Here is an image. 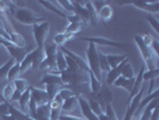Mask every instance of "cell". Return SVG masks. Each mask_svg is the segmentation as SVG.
I'll list each match as a JSON object with an SVG mask.
<instances>
[{
	"label": "cell",
	"instance_id": "ffe728a7",
	"mask_svg": "<svg viewBox=\"0 0 159 120\" xmlns=\"http://www.w3.org/2000/svg\"><path fill=\"white\" fill-rule=\"evenodd\" d=\"M44 59V48H34L32 49V67L39 69L42 60Z\"/></svg>",
	"mask_w": 159,
	"mask_h": 120
},
{
	"label": "cell",
	"instance_id": "e575fe53",
	"mask_svg": "<svg viewBox=\"0 0 159 120\" xmlns=\"http://www.w3.org/2000/svg\"><path fill=\"white\" fill-rule=\"evenodd\" d=\"M15 90H16V88H15L13 82L7 83V84H6V87H5L4 90H2V98H4V101L10 102V98H11V96H12V94H13V91H15Z\"/></svg>",
	"mask_w": 159,
	"mask_h": 120
},
{
	"label": "cell",
	"instance_id": "4fadbf2b",
	"mask_svg": "<svg viewBox=\"0 0 159 120\" xmlns=\"http://www.w3.org/2000/svg\"><path fill=\"white\" fill-rule=\"evenodd\" d=\"M143 72H145V65L141 66V69H140V71L139 73L135 76V80H134V85H133V89H132V91L129 93V96H128L127 98V103H129V101L134 97V96L141 90L143 85Z\"/></svg>",
	"mask_w": 159,
	"mask_h": 120
},
{
	"label": "cell",
	"instance_id": "c3c4849f",
	"mask_svg": "<svg viewBox=\"0 0 159 120\" xmlns=\"http://www.w3.org/2000/svg\"><path fill=\"white\" fill-rule=\"evenodd\" d=\"M66 19H68V22H70V24L71 23H81V21H80V18L75 13L74 15H67V18ZM83 24V23H81ZM84 25V24H83Z\"/></svg>",
	"mask_w": 159,
	"mask_h": 120
},
{
	"label": "cell",
	"instance_id": "f35d334b",
	"mask_svg": "<svg viewBox=\"0 0 159 120\" xmlns=\"http://www.w3.org/2000/svg\"><path fill=\"white\" fill-rule=\"evenodd\" d=\"M16 61L13 60V59H10L6 64H4L1 67H0V82L4 79V78H6V76H7V72L8 70L11 69V66L15 64Z\"/></svg>",
	"mask_w": 159,
	"mask_h": 120
},
{
	"label": "cell",
	"instance_id": "9c48e42d",
	"mask_svg": "<svg viewBox=\"0 0 159 120\" xmlns=\"http://www.w3.org/2000/svg\"><path fill=\"white\" fill-rule=\"evenodd\" d=\"M121 4H132L133 6L136 8L147 12L148 15L152 13H158L159 12V1H145V0H140V1H128V2H121Z\"/></svg>",
	"mask_w": 159,
	"mask_h": 120
},
{
	"label": "cell",
	"instance_id": "ac0fdd59",
	"mask_svg": "<svg viewBox=\"0 0 159 120\" xmlns=\"http://www.w3.org/2000/svg\"><path fill=\"white\" fill-rule=\"evenodd\" d=\"M50 103V102H49ZM49 103L42 104V106H37L36 108V114L35 118L36 120H49V113H50V106Z\"/></svg>",
	"mask_w": 159,
	"mask_h": 120
},
{
	"label": "cell",
	"instance_id": "cb8c5ba5",
	"mask_svg": "<svg viewBox=\"0 0 159 120\" xmlns=\"http://www.w3.org/2000/svg\"><path fill=\"white\" fill-rule=\"evenodd\" d=\"M19 66H20V74H23L28 70H30L32 67V49L30 52L26 53V55L23 58V60L19 63Z\"/></svg>",
	"mask_w": 159,
	"mask_h": 120
},
{
	"label": "cell",
	"instance_id": "7c38bea8",
	"mask_svg": "<svg viewBox=\"0 0 159 120\" xmlns=\"http://www.w3.org/2000/svg\"><path fill=\"white\" fill-rule=\"evenodd\" d=\"M30 93H31V97L34 98V101L36 102L37 106H42V104H47L50 102V98L47 95L46 90L43 89H37L30 87Z\"/></svg>",
	"mask_w": 159,
	"mask_h": 120
},
{
	"label": "cell",
	"instance_id": "484cf974",
	"mask_svg": "<svg viewBox=\"0 0 159 120\" xmlns=\"http://www.w3.org/2000/svg\"><path fill=\"white\" fill-rule=\"evenodd\" d=\"M56 70L59 73L64 72L67 70V64H66V58H65V54L59 49L57 52V55H56Z\"/></svg>",
	"mask_w": 159,
	"mask_h": 120
},
{
	"label": "cell",
	"instance_id": "ee69618b",
	"mask_svg": "<svg viewBox=\"0 0 159 120\" xmlns=\"http://www.w3.org/2000/svg\"><path fill=\"white\" fill-rule=\"evenodd\" d=\"M74 95V93H73V90H71V89H61L60 91H59V96L62 98V100H67V98H70L71 96Z\"/></svg>",
	"mask_w": 159,
	"mask_h": 120
},
{
	"label": "cell",
	"instance_id": "ba28073f",
	"mask_svg": "<svg viewBox=\"0 0 159 120\" xmlns=\"http://www.w3.org/2000/svg\"><path fill=\"white\" fill-rule=\"evenodd\" d=\"M143 93H145V87L143 85L141 90H140V91H139V93H138V94L129 101L123 120H132V118L134 117V114H135L136 111H138V108H139V104H140V102H141V100H143Z\"/></svg>",
	"mask_w": 159,
	"mask_h": 120
},
{
	"label": "cell",
	"instance_id": "52a82bcc",
	"mask_svg": "<svg viewBox=\"0 0 159 120\" xmlns=\"http://www.w3.org/2000/svg\"><path fill=\"white\" fill-rule=\"evenodd\" d=\"M80 41H85L89 43H93L96 46H102V47H117L126 49V43L123 42H117V41L109 40L107 37L102 36H95V37H80Z\"/></svg>",
	"mask_w": 159,
	"mask_h": 120
},
{
	"label": "cell",
	"instance_id": "44dd1931",
	"mask_svg": "<svg viewBox=\"0 0 159 120\" xmlns=\"http://www.w3.org/2000/svg\"><path fill=\"white\" fill-rule=\"evenodd\" d=\"M40 83L41 84H46V85H49V84L64 85V84H62V80H61V77H60V74H54V73H47L46 76H43V78L41 79Z\"/></svg>",
	"mask_w": 159,
	"mask_h": 120
},
{
	"label": "cell",
	"instance_id": "8992f818",
	"mask_svg": "<svg viewBox=\"0 0 159 120\" xmlns=\"http://www.w3.org/2000/svg\"><path fill=\"white\" fill-rule=\"evenodd\" d=\"M0 45H2L7 49L8 54L11 55V59H13L16 63H20L23 60L24 56L26 55V53H28L26 48L18 47L16 45H13L12 42L5 40V39H1V37H0Z\"/></svg>",
	"mask_w": 159,
	"mask_h": 120
},
{
	"label": "cell",
	"instance_id": "7402d4cb",
	"mask_svg": "<svg viewBox=\"0 0 159 120\" xmlns=\"http://www.w3.org/2000/svg\"><path fill=\"white\" fill-rule=\"evenodd\" d=\"M77 107H78V95H73L70 98L65 100L64 103H62V107H61V111H64V112H72Z\"/></svg>",
	"mask_w": 159,
	"mask_h": 120
},
{
	"label": "cell",
	"instance_id": "f1b7e54d",
	"mask_svg": "<svg viewBox=\"0 0 159 120\" xmlns=\"http://www.w3.org/2000/svg\"><path fill=\"white\" fill-rule=\"evenodd\" d=\"M89 79H90V93H98L102 89V83L95 77L92 72L89 73Z\"/></svg>",
	"mask_w": 159,
	"mask_h": 120
},
{
	"label": "cell",
	"instance_id": "836d02e7",
	"mask_svg": "<svg viewBox=\"0 0 159 120\" xmlns=\"http://www.w3.org/2000/svg\"><path fill=\"white\" fill-rule=\"evenodd\" d=\"M62 89V85H57V84H49V85H46V93H47V95L49 96V98H50V101L55 97L57 94H59V91Z\"/></svg>",
	"mask_w": 159,
	"mask_h": 120
},
{
	"label": "cell",
	"instance_id": "f546056e",
	"mask_svg": "<svg viewBox=\"0 0 159 120\" xmlns=\"http://www.w3.org/2000/svg\"><path fill=\"white\" fill-rule=\"evenodd\" d=\"M13 84H15V88L16 90H18L19 93H22L23 94L24 91H26V90H29L30 89V84H29V82L26 79H24V78H16V79L13 80Z\"/></svg>",
	"mask_w": 159,
	"mask_h": 120
},
{
	"label": "cell",
	"instance_id": "b9f144b4",
	"mask_svg": "<svg viewBox=\"0 0 159 120\" xmlns=\"http://www.w3.org/2000/svg\"><path fill=\"white\" fill-rule=\"evenodd\" d=\"M158 74H159L158 69H154V70H147V71L143 72V82H146V80L156 79V78L158 77Z\"/></svg>",
	"mask_w": 159,
	"mask_h": 120
},
{
	"label": "cell",
	"instance_id": "7bdbcfd3",
	"mask_svg": "<svg viewBox=\"0 0 159 120\" xmlns=\"http://www.w3.org/2000/svg\"><path fill=\"white\" fill-rule=\"evenodd\" d=\"M146 21L150 23V25L152 26V29L156 31V34L158 35L159 34V22L156 17H153L152 15H147L146 16Z\"/></svg>",
	"mask_w": 159,
	"mask_h": 120
},
{
	"label": "cell",
	"instance_id": "4dcf8cb0",
	"mask_svg": "<svg viewBox=\"0 0 159 120\" xmlns=\"http://www.w3.org/2000/svg\"><path fill=\"white\" fill-rule=\"evenodd\" d=\"M30 98H31V93H30V89H29V90L24 91L23 94H22V96H20V98H19V101H18L22 112L25 111V108H28L29 102H30Z\"/></svg>",
	"mask_w": 159,
	"mask_h": 120
},
{
	"label": "cell",
	"instance_id": "30bf717a",
	"mask_svg": "<svg viewBox=\"0 0 159 120\" xmlns=\"http://www.w3.org/2000/svg\"><path fill=\"white\" fill-rule=\"evenodd\" d=\"M72 5L74 8V13L80 18L81 23L84 25H90V16L86 7H85V1H72Z\"/></svg>",
	"mask_w": 159,
	"mask_h": 120
},
{
	"label": "cell",
	"instance_id": "74e56055",
	"mask_svg": "<svg viewBox=\"0 0 159 120\" xmlns=\"http://www.w3.org/2000/svg\"><path fill=\"white\" fill-rule=\"evenodd\" d=\"M83 26H84V25H83L81 23H71V24H68V26L66 28L65 31L70 32V34H72L73 36H75V35H78V34L81 31Z\"/></svg>",
	"mask_w": 159,
	"mask_h": 120
},
{
	"label": "cell",
	"instance_id": "277c9868",
	"mask_svg": "<svg viewBox=\"0 0 159 120\" xmlns=\"http://www.w3.org/2000/svg\"><path fill=\"white\" fill-rule=\"evenodd\" d=\"M15 18L19 23L25 24V25H34L43 21V17L37 15L32 10L26 7H19L15 11Z\"/></svg>",
	"mask_w": 159,
	"mask_h": 120
},
{
	"label": "cell",
	"instance_id": "d6986e66",
	"mask_svg": "<svg viewBox=\"0 0 159 120\" xmlns=\"http://www.w3.org/2000/svg\"><path fill=\"white\" fill-rule=\"evenodd\" d=\"M157 107H158V100L154 98V100H152L148 104L145 106V109H143V114H141V117L139 118V120H150L152 117V113H153V111H154Z\"/></svg>",
	"mask_w": 159,
	"mask_h": 120
},
{
	"label": "cell",
	"instance_id": "5bb4252c",
	"mask_svg": "<svg viewBox=\"0 0 159 120\" xmlns=\"http://www.w3.org/2000/svg\"><path fill=\"white\" fill-rule=\"evenodd\" d=\"M128 61V59H126V60H123L122 63L120 65H117L115 69H111L110 71L107 73V78H105V82H107V84L108 85H111L112 83L115 82V80L119 78L120 76H121V70H122V67H123V65L126 64Z\"/></svg>",
	"mask_w": 159,
	"mask_h": 120
},
{
	"label": "cell",
	"instance_id": "d590c367",
	"mask_svg": "<svg viewBox=\"0 0 159 120\" xmlns=\"http://www.w3.org/2000/svg\"><path fill=\"white\" fill-rule=\"evenodd\" d=\"M89 102V106H90V108H91V111L95 113L97 117H99L101 114H103V109H102V106H101V103L97 101V100H95V98H91V100H88Z\"/></svg>",
	"mask_w": 159,
	"mask_h": 120
},
{
	"label": "cell",
	"instance_id": "5b68a950",
	"mask_svg": "<svg viewBox=\"0 0 159 120\" xmlns=\"http://www.w3.org/2000/svg\"><path fill=\"white\" fill-rule=\"evenodd\" d=\"M86 56H88V65L90 71L95 74V77L98 80L102 79V72L99 69V63H98V50L97 46L93 43H89L86 48Z\"/></svg>",
	"mask_w": 159,
	"mask_h": 120
},
{
	"label": "cell",
	"instance_id": "60d3db41",
	"mask_svg": "<svg viewBox=\"0 0 159 120\" xmlns=\"http://www.w3.org/2000/svg\"><path fill=\"white\" fill-rule=\"evenodd\" d=\"M67 41L68 40H67L65 32H57L55 36H54V39H53V43H54L55 46H57V47H62Z\"/></svg>",
	"mask_w": 159,
	"mask_h": 120
},
{
	"label": "cell",
	"instance_id": "bcb514c9",
	"mask_svg": "<svg viewBox=\"0 0 159 120\" xmlns=\"http://www.w3.org/2000/svg\"><path fill=\"white\" fill-rule=\"evenodd\" d=\"M59 120H85L81 117H75V115H70V114H61L59 117Z\"/></svg>",
	"mask_w": 159,
	"mask_h": 120
},
{
	"label": "cell",
	"instance_id": "4316f807",
	"mask_svg": "<svg viewBox=\"0 0 159 120\" xmlns=\"http://www.w3.org/2000/svg\"><path fill=\"white\" fill-rule=\"evenodd\" d=\"M19 76H20V66H19V63H15V64L11 66V69L8 70L6 78H7L8 83H11V82H13L16 78H18Z\"/></svg>",
	"mask_w": 159,
	"mask_h": 120
},
{
	"label": "cell",
	"instance_id": "8d00e7d4",
	"mask_svg": "<svg viewBox=\"0 0 159 120\" xmlns=\"http://www.w3.org/2000/svg\"><path fill=\"white\" fill-rule=\"evenodd\" d=\"M104 114H105V117H107V120H119L116 113H115V109H114V107H112L111 102H107V103H105Z\"/></svg>",
	"mask_w": 159,
	"mask_h": 120
},
{
	"label": "cell",
	"instance_id": "1f68e13d",
	"mask_svg": "<svg viewBox=\"0 0 159 120\" xmlns=\"http://www.w3.org/2000/svg\"><path fill=\"white\" fill-rule=\"evenodd\" d=\"M121 76L125 77V78H128V79H133L135 78V73H134V70L132 67V65L129 61H127L126 64L123 65L122 70H121Z\"/></svg>",
	"mask_w": 159,
	"mask_h": 120
},
{
	"label": "cell",
	"instance_id": "2e32d148",
	"mask_svg": "<svg viewBox=\"0 0 159 120\" xmlns=\"http://www.w3.org/2000/svg\"><path fill=\"white\" fill-rule=\"evenodd\" d=\"M134 80H135V78L128 79V78H125V77L120 76L119 78L115 80L112 84H114L116 88H123L125 90H127L128 93H130L132 89H133V85H134Z\"/></svg>",
	"mask_w": 159,
	"mask_h": 120
},
{
	"label": "cell",
	"instance_id": "f6af8a7d",
	"mask_svg": "<svg viewBox=\"0 0 159 120\" xmlns=\"http://www.w3.org/2000/svg\"><path fill=\"white\" fill-rule=\"evenodd\" d=\"M8 114H10V112H8V102L4 101L2 103H0V118L8 115Z\"/></svg>",
	"mask_w": 159,
	"mask_h": 120
},
{
	"label": "cell",
	"instance_id": "ab89813d",
	"mask_svg": "<svg viewBox=\"0 0 159 120\" xmlns=\"http://www.w3.org/2000/svg\"><path fill=\"white\" fill-rule=\"evenodd\" d=\"M56 4L61 6V7H60L61 10L64 8L66 12H68L67 15H74V8H73V5H72V1H68V0L61 1V0H60V1H56Z\"/></svg>",
	"mask_w": 159,
	"mask_h": 120
},
{
	"label": "cell",
	"instance_id": "6da1fadb",
	"mask_svg": "<svg viewBox=\"0 0 159 120\" xmlns=\"http://www.w3.org/2000/svg\"><path fill=\"white\" fill-rule=\"evenodd\" d=\"M134 42L140 50L145 67H147V70L158 69V55L154 54V52L151 49V47H148L143 43L141 35H134Z\"/></svg>",
	"mask_w": 159,
	"mask_h": 120
},
{
	"label": "cell",
	"instance_id": "e0dca14e",
	"mask_svg": "<svg viewBox=\"0 0 159 120\" xmlns=\"http://www.w3.org/2000/svg\"><path fill=\"white\" fill-rule=\"evenodd\" d=\"M98 18H101L102 19V22L103 23H108L109 21H111L112 17H114V8L110 6V5H104L103 7L101 8V11L98 12Z\"/></svg>",
	"mask_w": 159,
	"mask_h": 120
},
{
	"label": "cell",
	"instance_id": "603a6c76",
	"mask_svg": "<svg viewBox=\"0 0 159 120\" xmlns=\"http://www.w3.org/2000/svg\"><path fill=\"white\" fill-rule=\"evenodd\" d=\"M126 59H128L127 54H122V55H119V54H107V60L109 63L110 69H115L117 65H120Z\"/></svg>",
	"mask_w": 159,
	"mask_h": 120
},
{
	"label": "cell",
	"instance_id": "d6a6232c",
	"mask_svg": "<svg viewBox=\"0 0 159 120\" xmlns=\"http://www.w3.org/2000/svg\"><path fill=\"white\" fill-rule=\"evenodd\" d=\"M85 7L88 10L89 16H90V24L96 25V24H97V21H98V16H97V13H96L93 6H92V2H91V1H85Z\"/></svg>",
	"mask_w": 159,
	"mask_h": 120
},
{
	"label": "cell",
	"instance_id": "3957f363",
	"mask_svg": "<svg viewBox=\"0 0 159 120\" xmlns=\"http://www.w3.org/2000/svg\"><path fill=\"white\" fill-rule=\"evenodd\" d=\"M49 31H50V24L44 19L32 25V35H34V40L37 45V48H42V49L44 48V42L47 40Z\"/></svg>",
	"mask_w": 159,
	"mask_h": 120
},
{
	"label": "cell",
	"instance_id": "9a60e30c",
	"mask_svg": "<svg viewBox=\"0 0 159 120\" xmlns=\"http://www.w3.org/2000/svg\"><path fill=\"white\" fill-rule=\"evenodd\" d=\"M39 2H40L43 7L47 8L48 11H50V12H53V13H54V15H56V16H60V17H62V18H67V13H66V12H64V11H62L60 7H57L55 2L47 1V0H44V1H43V0H40Z\"/></svg>",
	"mask_w": 159,
	"mask_h": 120
},
{
	"label": "cell",
	"instance_id": "d4e9b609",
	"mask_svg": "<svg viewBox=\"0 0 159 120\" xmlns=\"http://www.w3.org/2000/svg\"><path fill=\"white\" fill-rule=\"evenodd\" d=\"M8 35H10V42H12L13 45H16L18 47L25 48L26 43H25V40H24V37L20 34L11 30V31H8Z\"/></svg>",
	"mask_w": 159,
	"mask_h": 120
},
{
	"label": "cell",
	"instance_id": "83f0119b",
	"mask_svg": "<svg viewBox=\"0 0 159 120\" xmlns=\"http://www.w3.org/2000/svg\"><path fill=\"white\" fill-rule=\"evenodd\" d=\"M98 63H99V69H101V72L107 74L108 72L110 71V66H109V63L107 60V54H104L102 52H98Z\"/></svg>",
	"mask_w": 159,
	"mask_h": 120
},
{
	"label": "cell",
	"instance_id": "8fae6325",
	"mask_svg": "<svg viewBox=\"0 0 159 120\" xmlns=\"http://www.w3.org/2000/svg\"><path fill=\"white\" fill-rule=\"evenodd\" d=\"M78 106L80 107L81 113H83L85 120H99L98 117L91 111V108H90V106H89L88 98H85L84 96L78 95Z\"/></svg>",
	"mask_w": 159,
	"mask_h": 120
},
{
	"label": "cell",
	"instance_id": "7a4b0ae2",
	"mask_svg": "<svg viewBox=\"0 0 159 120\" xmlns=\"http://www.w3.org/2000/svg\"><path fill=\"white\" fill-rule=\"evenodd\" d=\"M59 52V47L55 46L54 43L49 45L44 48V59L42 60L40 67L41 70H46L49 73H54V74H60L56 70V55Z\"/></svg>",
	"mask_w": 159,
	"mask_h": 120
},
{
	"label": "cell",
	"instance_id": "681fc988",
	"mask_svg": "<svg viewBox=\"0 0 159 120\" xmlns=\"http://www.w3.org/2000/svg\"><path fill=\"white\" fill-rule=\"evenodd\" d=\"M20 96H22V93H19L18 90H15L13 94H12V96H11V98H10V102H8V103H11V102L13 103V102H16V101L18 102L19 98H20Z\"/></svg>",
	"mask_w": 159,
	"mask_h": 120
},
{
	"label": "cell",
	"instance_id": "7dc6e473",
	"mask_svg": "<svg viewBox=\"0 0 159 120\" xmlns=\"http://www.w3.org/2000/svg\"><path fill=\"white\" fill-rule=\"evenodd\" d=\"M91 2H92V6H93V8H95V11L97 15H98V12L101 11V8L103 7L104 5H107L105 1H91Z\"/></svg>",
	"mask_w": 159,
	"mask_h": 120
}]
</instances>
